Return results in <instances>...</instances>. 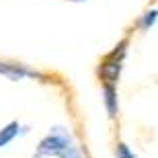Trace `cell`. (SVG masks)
<instances>
[{
  "mask_svg": "<svg viewBox=\"0 0 158 158\" xmlns=\"http://www.w3.org/2000/svg\"><path fill=\"white\" fill-rule=\"evenodd\" d=\"M70 146H72V135H70V131H68V129H64V127H53L52 134L45 135V138L39 142L35 156L37 158L60 156L66 148H70Z\"/></svg>",
  "mask_w": 158,
  "mask_h": 158,
  "instance_id": "1",
  "label": "cell"
},
{
  "mask_svg": "<svg viewBox=\"0 0 158 158\" xmlns=\"http://www.w3.org/2000/svg\"><path fill=\"white\" fill-rule=\"evenodd\" d=\"M0 74L8 76L10 80H21L25 76H39L35 70H29V68L19 64H4V62H0Z\"/></svg>",
  "mask_w": 158,
  "mask_h": 158,
  "instance_id": "2",
  "label": "cell"
},
{
  "mask_svg": "<svg viewBox=\"0 0 158 158\" xmlns=\"http://www.w3.org/2000/svg\"><path fill=\"white\" fill-rule=\"evenodd\" d=\"M119 72H121V62H115V60H105V64L101 66V76L105 84H111V86L117 82Z\"/></svg>",
  "mask_w": 158,
  "mask_h": 158,
  "instance_id": "3",
  "label": "cell"
},
{
  "mask_svg": "<svg viewBox=\"0 0 158 158\" xmlns=\"http://www.w3.org/2000/svg\"><path fill=\"white\" fill-rule=\"evenodd\" d=\"M103 94H105V107L109 117H115L117 115V90L111 84H105L103 86Z\"/></svg>",
  "mask_w": 158,
  "mask_h": 158,
  "instance_id": "4",
  "label": "cell"
},
{
  "mask_svg": "<svg viewBox=\"0 0 158 158\" xmlns=\"http://www.w3.org/2000/svg\"><path fill=\"white\" fill-rule=\"evenodd\" d=\"M17 134H19V121H10L8 125H4V127L0 129V148L10 144Z\"/></svg>",
  "mask_w": 158,
  "mask_h": 158,
  "instance_id": "5",
  "label": "cell"
},
{
  "mask_svg": "<svg viewBox=\"0 0 158 158\" xmlns=\"http://www.w3.org/2000/svg\"><path fill=\"white\" fill-rule=\"evenodd\" d=\"M125 52H127V41L123 39V41H119V45L113 49L109 56H107L105 60H115V62H123V58H125Z\"/></svg>",
  "mask_w": 158,
  "mask_h": 158,
  "instance_id": "6",
  "label": "cell"
},
{
  "mask_svg": "<svg viewBox=\"0 0 158 158\" xmlns=\"http://www.w3.org/2000/svg\"><path fill=\"white\" fill-rule=\"evenodd\" d=\"M154 23H156V8H152V10H148L146 15H144V19H142V27H144V29H150Z\"/></svg>",
  "mask_w": 158,
  "mask_h": 158,
  "instance_id": "7",
  "label": "cell"
},
{
  "mask_svg": "<svg viewBox=\"0 0 158 158\" xmlns=\"http://www.w3.org/2000/svg\"><path fill=\"white\" fill-rule=\"evenodd\" d=\"M117 158H135V154L125 144H117Z\"/></svg>",
  "mask_w": 158,
  "mask_h": 158,
  "instance_id": "8",
  "label": "cell"
},
{
  "mask_svg": "<svg viewBox=\"0 0 158 158\" xmlns=\"http://www.w3.org/2000/svg\"><path fill=\"white\" fill-rule=\"evenodd\" d=\"M60 158H80V152H78L74 146H70V148H66L64 152L60 154Z\"/></svg>",
  "mask_w": 158,
  "mask_h": 158,
  "instance_id": "9",
  "label": "cell"
},
{
  "mask_svg": "<svg viewBox=\"0 0 158 158\" xmlns=\"http://www.w3.org/2000/svg\"><path fill=\"white\" fill-rule=\"evenodd\" d=\"M74 2H82V0H74Z\"/></svg>",
  "mask_w": 158,
  "mask_h": 158,
  "instance_id": "10",
  "label": "cell"
}]
</instances>
